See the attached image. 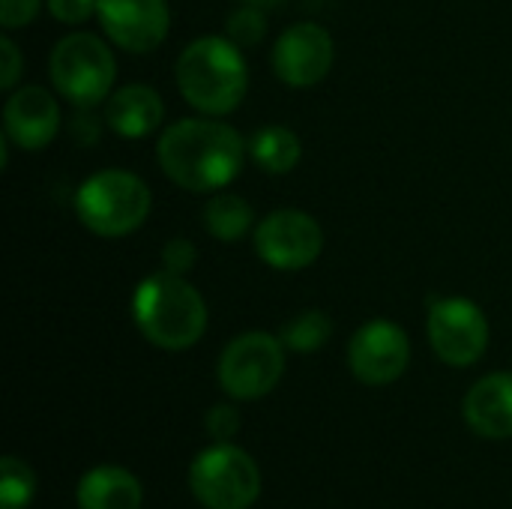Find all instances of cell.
<instances>
[{
  "instance_id": "cell-18",
  "label": "cell",
  "mask_w": 512,
  "mask_h": 509,
  "mask_svg": "<svg viewBox=\"0 0 512 509\" xmlns=\"http://www.w3.org/2000/svg\"><path fill=\"white\" fill-rule=\"evenodd\" d=\"M255 225V210L246 198L234 195V192H216L207 204H204V231L213 240L222 243H237L240 237L249 234V228Z\"/></svg>"
},
{
  "instance_id": "cell-12",
  "label": "cell",
  "mask_w": 512,
  "mask_h": 509,
  "mask_svg": "<svg viewBox=\"0 0 512 509\" xmlns=\"http://www.w3.org/2000/svg\"><path fill=\"white\" fill-rule=\"evenodd\" d=\"M96 15L105 36L129 54L156 51L171 27L165 0H99Z\"/></svg>"
},
{
  "instance_id": "cell-7",
  "label": "cell",
  "mask_w": 512,
  "mask_h": 509,
  "mask_svg": "<svg viewBox=\"0 0 512 509\" xmlns=\"http://www.w3.org/2000/svg\"><path fill=\"white\" fill-rule=\"evenodd\" d=\"M285 375L282 339L252 330L231 339L219 357V384L237 402H255L273 393Z\"/></svg>"
},
{
  "instance_id": "cell-4",
  "label": "cell",
  "mask_w": 512,
  "mask_h": 509,
  "mask_svg": "<svg viewBox=\"0 0 512 509\" xmlns=\"http://www.w3.org/2000/svg\"><path fill=\"white\" fill-rule=\"evenodd\" d=\"M153 207L150 186L123 168H105L90 174L75 192V216L78 222L105 240L126 237L138 231Z\"/></svg>"
},
{
  "instance_id": "cell-22",
  "label": "cell",
  "mask_w": 512,
  "mask_h": 509,
  "mask_svg": "<svg viewBox=\"0 0 512 509\" xmlns=\"http://www.w3.org/2000/svg\"><path fill=\"white\" fill-rule=\"evenodd\" d=\"M207 435L216 441V444H231V438L240 432V414L234 405H213L207 411Z\"/></svg>"
},
{
  "instance_id": "cell-11",
  "label": "cell",
  "mask_w": 512,
  "mask_h": 509,
  "mask_svg": "<svg viewBox=\"0 0 512 509\" xmlns=\"http://www.w3.org/2000/svg\"><path fill=\"white\" fill-rule=\"evenodd\" d=\"M336 60L333 36L315 21L291 24L273 45V72L288 87L321 84Z\"/></svg>"
},
{
  "instance_id": "cell-16",
  "label": "cell",
  "mask_w": 512,
  "mask_h": 509,
  "mask_svg": "<svg viewBox=\"0 0 512 509\" xmlns=\"http://www.w3.org/2000/svg\"><path fill=\"white\" fill-rule=\"evenodd\" d=\"M144 492L141 483L114 465L93 468L78 483V507L81 509H141Z\"/></svg>"
},
{
  "instance_id": "cell-13",
  "label": "cell",
  "mask_w": 512,
  "mask_h": 509,
  "mask_svg": "<svg viewBox=\"0 0 512 509\" xmlns=\"http://www.w3.org/2000/svg\"><path fill=\"white\" fill-rule=\"evenodd\" d=\"M57 129H60V105L45 87L27 84L9 93L3 105V135L15 147L36 153L54 141Z\"/></svg>"
},
{
  "instance_id": "cell-10",
  "label": "cell",
  "mask_w": 512,
  "mask_h": 509,
  "mask_svg": "<svg viewBox=\"0 0 512 509\" xmlns=\"http://www.w3.org/2000/svg\"><path fill=\"white\" fill-rule=\"evenodd\" d=\"M411 363V342L408 333L384 318L363 324L348 345V366L357 381L369 387L393 384L405 375Z\"/></svg>"
},
{
  "instance_id": "cell-5",
  "label": "cell",
  "mask_w": 512,
  "mask_h": 509,
  "mask_svg": "<svg viewBox=\"0 0 512 509\" xmlns=\"http://www.w3.org/2000/svg\"><path fill=\"white\" fill-rule=\"evenodd\" d=\"M54 90L75 108H96L114 93L117 60L105 39L87 30L63 36L48 57Z\"/></svg>"
},
{
  "instance_id": "cell-24",
  "label": "cell",
  "mask_w": 512,
  "mask_h": 509,
  "mask_svg": "<svg viewBox=\"0 0 512 509\" xmlns=\"http://www.w3.org/2000/svg\"><path fill=\"white\" fill-rule=\"evenodd\" d=\"M45 3L60 24H84L99 9V0H45Z\"/></svg>"
},
{
  "instance_id": "cell-25",
  "label": "cell",
  "mask_w": 512,
  "mask_h": 509,
  "mask_svg": "<svg viewBox=\"0 0 512 509\" xmlns=\"http://www.w3.org/2000/svg\"><path fill=\"white\" fill-rule=\"evenodd\" d=\"M42 9V0H0V24L6 30H18L30 24Z\"/></svg>"
},
{
  "instance_id": "cell-26",
  "label": "cell",
  "mask_w": 512,
  "mask_h": 509,
  "mask_svg": "<svg viewBox=\"0 0 512 509\" xmlns=\"http://www.w3.org/2000/svg\"><path fill=\"white\" fill-rule=\"evenodd\" d=\"M21 69H24V57L18 45L12 42V36H3L0 39V87L12 90L21 78Z\"/></svg>"
},
{
  "instance_id": "cell-1",
  "label": "cell",
  "mask_w": 512,
  "mask_h": 509,
  "mask_svg": "<svg viewBox=\"0 0 512 509\" xmlns=\"http://www.w3.org/2000/svg\"><path fill=\"white\" fill-rule=\"evenodd\" d=\"M246 141L216 117H183L171 123L156 147L159 168L186 192H219L243 168Z\"/></svg>"
},
{
  "instance_id": "cell-19",
  "label": "cell",
  "mask_w": 512,
  "mask_h": 509,
  "mask_svg": "<svg viewBox=\"0 0 512 509\" xmlns=\"http://www.w3.org/2000/svg\"><path fill=\"white\" fill-rule=\"evenodd\" d=\"M330 336H333V321L321 309H306V312L294 315L279 333L282 345L297 351V354L321 351L330 342Z\"/></svg>"
},
{
  "instance_id": "cell-23",
  "label": "cell",
  "mask_w": 512,
  "mask_h": 509,
  "mask_svg": "<svg viewBox=\"0 0 512 509\" xmlns=\"http://www.w3.org/2000/svg\"><path fill=\"white\" fill-rule=\"evenodd\" d=\"M195 258H198L195 246H192L189 240H183V237L168 240V243L162 246V270H168V273L186 276V273L195 267Z\"/></svg>"
},
{
  "instance_id": "cell-6",
  "label": "cell",
  "mask_w": 512,
  "mask_h": 509,
  "mask_svg": "<svg viewBox=\"0 0 512 509\" xmlns=\"http://www.w3.org/2000/svg\"><path fill=\"white\" fill-rule=\"evenodd\" d=\"M189 486L207 509H249L261 495V471L240 447L213 444L192 462Z\"/></svg>"
},
{
  "instance_id": "cell-14",
  "label": "cell",
  "mask_w": 512,
  "mask_h": 509,
  "mask_svg": "<svg viewBox=\"0 0 512 509\" xmlns=\"http://www.w3.org/2000/svg\"><path fill=\"white\" fill-rule=\"evenodd\" d=\"M165 120V102L150 84H123L105 102V123L120 138H147Z\"/></svg>"
},
{
  "instance_id": "cell-21",
  "label": "cell",
  "mask_w": 512,
  "mask_h": 509,
  "mask_svg": "<svg viewBox=\"0 0 512 509\" xmlns=\"http://www.w3.org/2000/svg\"><path fill=\"white\" fill-rule=\"evenodd\" d=\"M267 33V21H264V12L258 6H240L231 12L228 18V39H234L240 48H252L264 39Z\"/></svg>"
},
{
  "instance_id": "cell-15",
  "label": "cell",
  "mask_w": 512,
  "mask_h": 509,
  "mask_svg": "<svg viewBox=\"0 0 512 509\" xmlns=\"http://www.w3.org/2000/svg\"><path fill=\"white\" fill-rule=\"evenodd\" d=\"M465 420L483 438H512V372L486 375L468 390Z\"/></svg>"
},
{
  "instance_id": "cell-20",
  "label": "cell",
  "mask_w": 512,
  "mask_h": 509,
  "mask_svg": "<svg viewBox=\"0 0 512 509\" xmlns=\"http://www.w3.org/2000/svg\"><path fill=\"white\" fill-rule=\"evenodd\" d=\"M36 495V477L33 471L15 459H0V509H24Z\"/></svg>"
},
{
  "instance_id": "cell-8",
  "label": "cell",
  "mask_w": 512,
  "mask_h": 509,
  "mask_svg": "<svg viewBox=\"0 0 512 509\" xmlns=\"http://www.w3.org/2000/svg\"><path fill=\"white\" fill-rule=\"evenodd\" d=\"M429 345L447 366H474L489 348L486 312L468 297H432L426 312Z\"/></svg>"
},
{
  "instance_id": "cell-27",
  "label": "cell",
  "mask_w": 512,
  "mask_h": 509,
  "mask_svg": "<svg viewBox=\"0 0 512 509\" xmlns=\"http://www.w3.org/2000/svg\"><path fill=\"white\" fill-rule=\"evenodd\" d=\"M249 6H258V9H267V6H276V3H282V0H246Z\"/></svg>"
},
{
  "instance_id": "cell-3",
  "label": "cell",
  "mask_w": 512,
  "mask_h": 509,
  "mask_svg": "<svg viewBox=\"0 0 512 509\" xmlns=\"http://www.w3.org/2000/svg\"><path fill=\"white\" fill-rule=\"evenodd\" d=\"M132 318L141 336L162 351H186L207 330V303L195 285L177 273H153L138 282Z\"/></svg>"
},
{
  "instance_id": "cell-9",
  "label": "cell",
  "mask_w": 512,
  "mask_h": 509,
  "mask_svg": "<svg viewBox=\"0 0 512 509\" xmlns=\"http://www.w3.org/2000/svg\"><path fill=\"white\" fill-rule=\"evenodd\" d=\"M255 252L267 267L297 273L312 267L324 252V231L318 219L303 210H273L255 228Z\"/></svg>"
},
{
  "instance_id": "cell-17",
  "label": "cell",
  "mask_w": 512,
  "mask_h": 509,
  "mask_svg": "<svg viewBox=\"0 0 512 509\" xmlns=\"http://www.w3.org/2000/svg\"><path fill=\"white\" fill-rule=\"evenodd\" d=\"M249 153L255 159V165L267 174H291L297 165H300V156H303V144L297 138L294 129L288 126H264L252 135L249 141Z\"/></svg>"
},
{
  "instance_id": "cell-2",
  "label": "cell",
  "mask_w": 512,
  "mask_h": 509,
  "mask_svg": "<svg viewBox=\"0 0 512 509\" xmlns=\"http://www.w3.org/2000/svg\"><path fill=\"white\" fill-rule=\"evenodd\" d=\"M180 96L207 117H225L240 108L249 87V66L240 45L228 36H201L177 57Z\"/></svg>"
}]
</instances>
